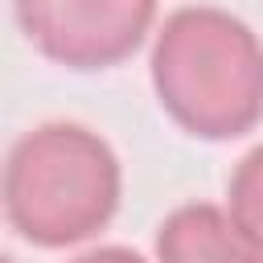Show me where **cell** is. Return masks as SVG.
Returning <instances> with one entry per match:
<instances>
[{
    "mask_svg": "<svg viewBox=\"0 0 263 263\" xmlns=\"http://www.w3.org/2000/svg\"><path fill=\"white\" fill-rule=\"evenodd\" d=\"M152 82L185 132L230 140L263 115V45L222 8H181L156 37Z\"/></svg>",
    "mask_w": 263,
    "mask_h": 263,
    "instance_id": "6da1fadb",
    "label": "cell"
},
{
    "mask_svg": "<svg viewBox=\"0 0 263 263\" xmlns=\"http://www.w3.org/2000/svg\"><path fill=\"white\" fill-rule=\"evenodd\" d=\"M160 263H263L259 242L214 205H181L156 234Z\"/></svg>",
    "mask_w": 263,
    "mask_h": 263,
    "instance_id": "277c9868",
    "label": "cell"
},
{
    "mask_svg": "<svg viewBox=\"0 0 263 263\" xmlns=\"http://www.w3.org/2000/svg\"><path fill=\"white\" fill-rule=\"evenodd\" d=\"M230 210L251 242L263 247V148L247 152L230 177Z\"/></svg>",
    "mask_w": 263,
    "mask_h": 263,
    "instance_id": "5b68a950",
    "label": "cell"
},
{
    "mask_svg": "<svg viewBox=\"0 0 263 263\" xmlns=\"http://www.w3.org/2000/svg\"><path fill=\"white\" fill-rule=\"evenodd\" d=\"M156 0H16V21L49 58L95 70L127 58L148 25Z\"/></svg>",
    "mask_w": 263,
    "mask_h": 263,
    "instance_id": "3957f363",
    "label": "cell"
},
{
    "mask_svg": "<svg viewBox=\"0 0 263 263\" xmlns=\"http://www.w3.org/2000/svg\"><path fill=\"white\" fill-rule=\"evenodd\" d=\"M4 205L25 238L41 247L78 242L115 214L119 160L95 132L45 123L16 140L4 168Z\"/></svg>",
    "mask_w": 263,
    "mask_h": 263,
    "instance_id": "7a4b0ae2",
    "label": "cell"
},
{
    "mask_svg": "<svg viewBox=\"0 0 263 263\" xmlns=\"http://www.w3.org/2000/svg\"><path fill=\"white\" fill-rule=\"evenodd\" d=\"M74 263H144V259L132 255V251H123V247H103V251H90V255H82Z\"/></svg>",
    "mask_w": 263,
    "mask_h": 263,
    "instance_id": "8992f818",
    "label": "cell"
}]
</instances>
